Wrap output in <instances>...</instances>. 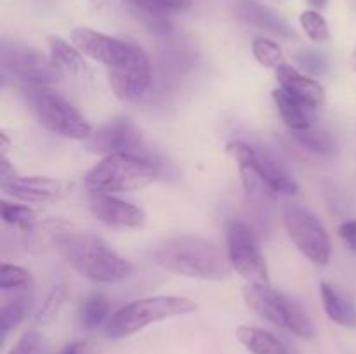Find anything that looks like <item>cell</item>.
I'll use <instances>...</instances> for the list:
<instances>
[{
	"mask_svg": "<svg viewBox=\"0 0 356 354\" xmlns=\"http://www.w3.org/2000/svg\"><path fill=\"white\" fill-rule=\"evenodd\" d=\"M72 44L83 56H89L94 61L103 62L108 68L122 65L131 56L132 49V44H129V42L118 40L110 35L83 26L75 28L72 31Z\"/></svg>",
	"mask_w": 356,
	"mask_h": 354,
	"instance_id": "obj_12",
	"label": "cell"
},
{
	"mask_svg": "<svg viewBox=\"0 0 356 354\" xmlns=\"http://www.w3.org/2000/svg\"><path fill=\"white\" fill-rule=\"evenodd\" d=\"M131 6L145 10V12L167 14V12H179V10L188 9L191 6V0H127Z\"/></svg>",
	"mask_w": 356,
	"mask_h": 354,
	"instance_id": "obj_31",
	"label": "cell"
},
{
	"mask_svg": "<svg viewBox=\"0 0 356 354\" xmlns=\"http://www.w3.org/2000/svg\"><path fill=\"white\" fill-rule=\"evenodd\" d=\"M31 298L30 297H14L7 301L0 309V332H2V340L6 339L7 333L19 326L30 314Z\"/></svg>",
	"mask_w": 356,
	"mask_h": 354,
	"instance_id": "obj_22",
	"label": "cell"
},
{
	"mask_svg": "<svg viewBox=\"0 0 356 354\" xmlns=\"http://www.w3.org/2000/svg\"><path fill=\"white\" fill-rule=\"evenodd\" d=\"M89 149L99 155L136 153L143 144L141 130L127 118H115L101 125L87 139Z\"/></svg>",
	"mask_w": 356,
	"mask_h": 354,
	"instance_id": "obj_11",
	"label": "cell"
},
{
	"mask_svg": "<svg viewBox=\"0 0 356 354\" xmlns=\"http://www.w3.org/2000/svg\"><path fill=\"white\" fill-rule=\"evenodd\" d=\"M44 339L35 330H28L19 337L9 354H44Z\"/></svg>",
	"mask_w": 356,
	"mask_h": 354,
	"instance_id": "obj_32",
	"label": "cell"
},
{
	"mask_svg": "<svg viewBox=\"0 0 356 354\" xmlns=\"http://www.w3.org/2000/svg\"><path fill=\"white\" fill-rule=\"evenodd\" d=\"M236 339L250 354H287L285 347L273 333L257 326L242 325L236 328Z\"/></svg>",
	"mask_w": 356,
	"mask_h": 354,
	"instance_id": "obj_20",
	"label": "cell"
},
{
	"mask_svg": "<svg viewBox=\"0 0 356 354\" xmlns=\"http://www.w3.org/2000/svg\"><path fill=\"white\" fill-rule=\"evenodd\" d=\"M299 23H301L302 30L306 31L313 42H327L329 40V24H327L325 17L318 12V10H305L299 16Z\"/></svg>",
	"mask_w": 356,
	"mask_h": 354,
	"instance_id": "obj_29",
	"label": "cell"
},
{
	"mask_svg": "<svg viewBox=\"0 0 356 354\" xmlns=\"http://www.w3.org/2000/svg\"><path fill=\"white\" fill-rule=\"evenodd\" d=\"M197 309V302L188 297L155 295V297L138 298V301L122 305L118 311H115L110 316L104 333H106L108 339H125V337L141 332L143 328L149 326L152 323L191 314Z\"/></svg>",
	"mask_w": 356,
	"mask_h": 354,
	"instance_id": "obj_4",
	"label": "cell"
},
{
	"mask_svg": "<svg viewBox=\"0 0 356 354\" xmlns=\"http://www.w3.org/2000/svg\"><path fill=\"white\" fill-rule=\"evenodd\" d=\"M58 250L76 273L99 283H117L132 274V264L92 233H65Z\"/></svg>",
	"mask_w": 356,
	"mask_h": 354,
	"instance_id": "obj_2",
	"label": "cell"
},
{
	"mask_svg": "<svg viewBox=\"0 0 356 354\" xmlns=\"http://www.w3.org/2000/svg\"><path fill=\"white\" fill-rule=\"evenodd\" d=\"M341 239L344 242V245L351 250V252L356 253V219L355 221H346L339 226L337 229Z\"/></svg>",
	"mask_w": 356,
	"mask_h": 354,
	"instance_id": "obj_34",
	"label": "cell"
},
{
	"mask_svg": "<svg viewBox=\"0 0 356 354\" xmlns=\"http://www.w3.org/2000/svg\"><path fill=\"white\" fill-rule=\"evenodd\" d=\"M243 298L247 305L254 312L264 318L266 321L273 323L275 326L287 330L289 312H287V295L278 294L271 288L261 287H245L243 288Z\"/></svg>",
	"mask_w": 356,
	"mask_h": 354,
	"instance_id": "obj_15",
	"label": "cell"
},
{
	"mask_svg": "<svg viewBox=\"0 0 356 354\" xmlns=\"http://www.w3.org/2000/svg\"><path fill=\"white\" fill-rule=\"evenodd\" d=\"M66 295H68V292H66L65 285H58V287H54L49 292L45 301L42 302V307L38 311L37 318H35L38 325H49L51 321H54L56 316L61 311L63 304H65Z\"/></svg>",
	"mask_w": 356,
	"mask_h": 354,
	"instance_id": "obj_28",
	"label": "cell"
},
{
	"mask_svg": "<svg viewBox=\"0 0 356 354\" xmlns=\"http://www.w3.org/2000/svg\"><path fill=\"white\" fill-rule=\"evenodd\" d=\"M26 104L42 127L70 139H89L92 127L80 111L47 85H26L23 90Z\"/></svg>",
	"mask_w": 356,
	"mask_h": 354,
	"instance_id": "obj_5",
	"label": "cell"
},
{
	"mask_svg": "<svg viewBox=\"0 0 356 354\" xmlns=\"http://www.w3.org/2000/svg\"><path fill=\"white\" fill-rule=\"evenodd\" d=\"M327 2H329V0H308V3L313 9H323V7L327 6Z\"/></svg>",
	"mask_w": 356,
	"mask_h": 354,
	"instance_id": "obj_36",
	"label": "cell"
},
{
	"mask_svg": "<svg viewBox=\"0 0 356 354\" xmlns=\"http://www.w3.org/2000/svg\"><path fill=\"white\" fill-rule=\"evenodd\" d=\"M89 208L101 224L115 229L141 228L146 221L143 208L118 200L113 194H90Z\"/></svg>",
	"mask_w": 356,
	"mask_h": 354,
	"instance_id": "obj_13",
	"label": "cell"
},
{
	"mask_svg": "<svg viewBox=\"0 0 356 354\" xmlns=\"http://www.w3.org/2000/svg\"><path fill=\"white\" fill-rule=\"evenodd\" d=\"M31 285V274L24 267L2 264L0 267V288L2 290H17L28 288Z\"/></svg>",
	"mask_w": 356,
	"mask_h": 354,
	"instance_id": "obj_30",
	"label": "cell"
},
{
	"mask_svg": "<svg viewBox=\"0 0 356 354\" xmlns=\"http://www.w3.org/2000/svg\"><path fill=\"white\" fill-rule=\"evenodd\" d=\"M159 177V163L138 153L106 155L86 174L83 186L89 194H115L138 191Z\"/></svg>",
	"mask_w": 356,
	"mask_h": 354,
	"instance_id": "obj_3",
	"label": "cell"
},
{
	"mask_svg": "<svg viewBox=\"0 0 356 354\" xmlns=\"http://www.w3.org/2000/svg\"><path fill=\"white\" fill-rule=\"evenodd\" d=\"M59 354H97V349L90 342L76 340V342H72L63 347Z\"/></svg>",
	"mask_w": 356,
	"mask_h": 354,
	"instance_id": "obj_35",
	"label": "cell"
},
{
	"mask_svg": "<svg viewBox=\"0 0 356 354\" xmlns=\"http://www.w3.org/2000/svg\"><path fill=\"white\" fill-rule=\"evenodd\" d=\"M110 302L104 295L94 294L83 301L80 307V323L83 328L96 330L97 326L103 325L106 319H110Z\"/></svg>",
	"mask_w": 356,
	"mask_h": 354,
	"instance_id": "obj_23",
	"label": "cell"
},
{
	"mask_svg": "<svg viewBox=\"0 0 356 354\" xmlns=\"http://www.w3.org/2000/svg\"><path fill=\"white\" fill-rule=\"evenodd\" d=\"M235 14L243 23L252 24V26L261 28L271 35H277L282 38H294L296 31L292 30L291 24L284 19L278 12H275L270 7L263 3L250 2V0H236Z\"/></svg>",
	"mask_w": 356,
	"mask_h": 354,
	"instance_id": "obj_16",
	"label": "cell"
},
{
	"mask_svg": "<svg viewBox=\"0 0 356 354\" xmlns=\"http://www.w3.org/2000/svg\"><path fill=\"white\" fill-rule=\"evenodd\" d=\"M252 52H254V58L257 59V62L266 68H273L277 71L278 68H282L285 62V56L282 52V49L278 47V44H275L273 40L270 38H256L252 42Z\"/></svg>",
	"mask_w": 356,
	"mask_h": 354,
	"instance_id": "obj_25",
	"label": "cell"
},
{
	"mask_svg": "<svg viewBox=\"0 0 356 354\" xmlns=\"http://www.w3.org/2000/svg\"><path fill=\"white\" fill-rule=\"evenodd\" d=\"M0 139H2V146H0V149H2V155H6V151L9 149V139H7L6 134H0Z\"/></svg>",
	"mask_w": 356,
	"mask_h": 354,
	"instance_id": "obj_37",
	"label": "cell"
},
{
	"mask_svg": "<svg viewBox=\"0 0 356 354\" xmlns=\"http://www.w3.org/2000/svg\"><path fill=\"white\" fill-rule=\"evenodd\" d=\"M292 135L308 151L318 153V155H329L334 149V142L330 135L325 130L315 128V125L312 128H306V130L292 132Z\"/></svg>",
	"mask_w": 356,
	"mask_h": 354,
	"instance_id": "obj_26",
	"label": "cell"
},
{
	"mask_svg": "<svg viewBox=\"0 0 356 354\" xmlns=\"http://www.w3.org/2000/svg\"><path fill=\"white\" fill-rule=\"evenodd\" d=\"M287 312H289V326L287 330L298 335L299 339H313L315 337V326H313L312 319L308 318L306 311L299 302L294 298L287 297Z\"/></svg>",
	"mask_w": 356,
	"mask_h": 354,
	"instance_id": "obj_27",
	"label": "cell"
},
{
	"mask_svg": "<svg viewBox=\"0 0 356 354\" xmlns=\"http://www.w3.org/2000/svg\"><path fill=\"white\" fill-rule=\"evenodd\" d=\"M320 295H322L327 316L336 325L343 326V328H356V305L351 298L341 294L334 285L327 283V281L320 283Z\"/></svg>",
	"mask_w": 356,
	"mask_h": 354,
	"instance_id": "obj_18",
	"label": "cell"
},
{
	"mask_svg": "<svg viewBox=\"0 0 356 354\" xmlns=\"http://www.w3.org/2000/svg\"><path fill=\"white\" fill-rule=\"evenodd\" d=\"M351 66H353V68L356 69V49H355V52H353V58H351Z\"/></svg>",
	"mask_w": 356,
	"mask_h": 354,
	"instance_id": "obj_38",
	"label": "cell"
},
{
	"mask_svg": "<svg viewBox=\"0 0 356 354\" xmlns=\"http://www.w3.org/2000/svg\"><path fill=\"white\" fill-rule=\"evenodd\" d=\"M271 2H285V0H271Z\"/></svg>",
	"mask_w": 356,
	"mask_h": 354,
	"instance_id": "obj_39",
	"label": "cell"
},
{
	"mask_svg": "<svg viewBox=\"0 0 356 354\" xmlns=\"http://www.w3.org/2000/svg\"><path fill=\"white\" fill-rule=\"evenodd\" d=\"M153 262L169 273L197 280L221 281L232 273L228 253L198 236H174L153 250Z\"/></svg>",
	"mask_w": 356,
	"mask_h": 354,
	"instance_id": "obj_1",
	"label": "cell"
},
{
	"mask_svg": "<svg viewBox=\"0 0 356 354\" xmlns=\"http://www.w3.org/2000/svg\"><path fill=\"white\" fill-rule=\"evenodd\" d=\"M226 153L238 163V169L252 170L270 194L292 196L299 191L298 183L268 153L252 148L245 141H229L226 144Z\"/></svg>",
	"mask_w": 356,
	"mask_h": 354,
	"instance_id": "obj_9",
	"label": "cell"
},
{
	"mask_svg": "<svg viewBox=\"0 0 356 354\" xmlns=\"http://www.w3.org/2000/svg\"><path fill=\"white\" fill-rule=\"evenodd\" d=\"M273 99L277 104L278 111H280L282 118H284L285 125L291 128L292 132L306 130V128L313 127V117L312 108H308L306 104H302L301 101H298L296 97H292L287 90H284L282 87L273 90Z\"/></svg>",
	"mask_w": 356,
	"mask_h": 354,
	"instance_id": "obj_19",
	"label": "cell"
},
{
	"mask_svg": "<svg viewBox=\"0 0 356 354\" xmlns=\"http://www.w3.org/2000/svg\"><path fill=\"white\" fill-rule=\"evenodd\" d=\"M296 59H298V65L302 69L313 73V75H323L327 71V59L316 51H305L298 54Z\"/></svg>",
	"mask_w": 356,
	"mask_h": 354,
	"instance_id": "obj_33",
	"label": "cell"
},
{
	"mask_svg": "<svg viewBox=\"0 0 356 354\" xmlns=\"http://www.w3.org/2000/svg\"><path fill=\"white\" fill-rule=\"evenodd\" d=\"M0 214H2L3 222L14 226V228L21 229L24 233L33 231L37 226V215L26 205H14L2 201L0 203Z\"/></svg>",
	"mask_w": 356,
	"mask_h": 354,
	"instance_id": "obj_24",
	"label": "cell"
},
{
	"mask_svg": "<svg viewBox=\"0 0 356 354\" xmlns=\"http://www.w3.org/2000/svg\"><path fill=\"white\" fill-rule=\"evenodd\" d=\"M0 186L13 198L28 203L52 201L63 194V183L45 176H14L0 180Z\"/></svg>",
	"mask_w": 356,
	"mask_h": 354,
	"instance_id": "obj_14",
	"label": "cell"
},
{
	"mask_svg": "<svg viewBox=\"0 0 356 354\" xmlns=\"http://www.w3.org/2000/svg\"><path fill=\"white\" fill-rule=\"evenodd\" d=\"M108 82L122 101H138L152 85L149 58L139 45L132 44L131 56L122 65L108 69Z\"/></svg>",
	"mask_w": 356,
	"mask_h": 354,
	"instance_id": "obj_10",
	"label": "cell"
},
{
	"mask_svg": "<svg viewBox=\"0 0 356 354\" xmlns=\"http://www.w3.org/2000/svg\"><path fill=\"white\" fill-rule=\"evenodd\" d=\"M228 259L232 267L250 287L271 288L266 260L256 242V236L243 221H232L226 229Z\"/></svg>",
	"mask_w": 356,
	"mask_h": 354,
	"instance_id": "obj_6",
	"label": "cell"
},
{
	"mask_svg": "<svg viewBox=\"0 0 356 354\" xmlns=\"http://www.w3.org/2000/svg\"><path fill=\"white\" fill-rule=\"evenodd\" d=\"M49 47H51V59L59 71L72 73V75H83L87 73V65L82 58V52L76 47L70 45L61 37L49 38Z\"/></svg>",
	"mask_w": 356,
	"mask_h": 354,
	"instance_id": "obj_21",
	"label": "cell"
},
{
	"mask_svg": "<svg viewBox=\"0 0 356 354\" xmlns=\"http://www.w3.org/2000/svg\"><path fill=\"white\" fill-rule=\"evenodd\" d=\"M277 78L280 82L282 89L287 90L292 97L301 101L302 104H306L312 110H316V108L325 103V89L316 80L302 75L292 66L284 65L282 68H278Z\"/></svg>",
	"mask_w": 356,
	"mask_h": 354,
	"instance_id": "obj_17",
	"label": "cell"
},
{
	"mask_svg": "<svg viewBox=\"0 0 356 354\" xmlns=\"http://www.w3.org/2000/svg\"><path fill=\"white\" fill-rule=\"evenodd\" d=\"M284 224L294 245L313 264L325 266L330 260V238L322 222L299 205L284 208Z\"/></svg>",
	"mask_w": 356,
	"mask_h": 354,
	"instance_id": "obj_8",
	"label": "cell"
},
{
	"mask_svg": "<svg viewBox=\"0 0 356 354\" xmlns=\"http://www.w3.org/2000/svg\"><path fill=\"white\" fill-rule=\"evenodd\" d=\"M0 58L3 73L16 76L24 85H49L61 75L51 58L23 42L3 40Z\"/></svg>",
	"mask_w": 356,
	"mask_h": 354,
	"instance_id": "obj_7",
	"label": "cell"
}]
</instances>
